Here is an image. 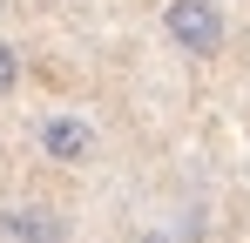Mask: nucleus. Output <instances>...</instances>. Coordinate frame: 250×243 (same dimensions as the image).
I'll use <instances>...</instances> for the list:
<instances>
[{
  "mask_svg": "<svg viewBox=\"0 0 250 243\" xmlns=\"http://www.w3.org/2000/svg\"><path fill=\"white\" fill-rule=\"evenodd\" d=\"M163 40L189 61H216L230 20H223V0H163Z\"/></svg>",
  "mask_w": 250,
  "mask_h": 243,
  "instance_id": "nucleus-1",
  "label": "nucleus"
},
{
  "mask_svg": "<svg viewBox=\"0 0 250 243\" xmlns=\"http://www.w3.org/2000/svg\"><path fill=\"white\" fill-rule=\"evenodd\" d=\"M0 243H68V216L54 202L21 196V202L0 209Z\"/></svg>",
  "mask_w": 250,
  "mask_h": 243,
  "instance_id": "nucleus-3",
  "label": "nucleus"
},
{
  "mask_svg": "<svg viewBox=\"0 0 250 243\" xmlns=\"http://www.w3.org/2000/svg\"><path fill=\"white\" fill-rule=\"evenodd\" d=\"M0 20H7V0H0Z\"/></svg>",
  "mask_w": 250,
  "mask_h": 243,
  "instance_id": "nucleus-6",
  "label": "nucleus"
},
{
  "mask_svg": "<svg viewBox=\"0 0 250 243\" xmlns=\"http://www.w3.org/2000/svg\"><path fill=\"white\" fill-rule=\"evenodd\" d=\"M34 149H41V162H54V169H88L95 149H102V135H95V122L75 115V108H47V115L34 122Z\"/></svg>",
  "mask_w": 250,
  "mask_h": 243,
  "instance_id": "nucleus-2",
  "label": "nucleus"
},
{
  "mask_svg": "<svg viewBox=\"0 0 250 243\" xmlns=\"http://www.w3.org/2000/svg\"><path fill=\"white\" fill-rule=\"evenodd\" d=\"M135 243H169V237H163V230H149V237H135Z\"/></svg>",
  "mask_w": 250,
  "mask_h": 243,
  "instance_id": "nucleus-5",
  "label": "nucleus"
},
{
  "mask_svg": "<svg viewBox=\"0 0 250 243\" xmlns=\"http://www.w3.org/2000/svg\"><path fill=\"white\" fill-rule=\"evenodd\" d=\"M21 75H27V61H21V47L0 34V101H14L21 95Z\"/></svg>",
  "mask_w": 250,
  "mask_h": 243,
  "instance_id": "nucleus-4",
  "label": "nucleus"
}]
</instances>
